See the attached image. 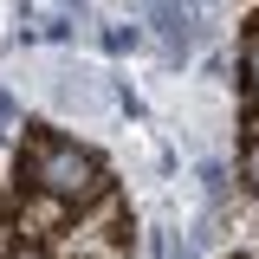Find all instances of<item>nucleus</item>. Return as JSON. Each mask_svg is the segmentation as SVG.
<instances>
[{
	"instance_id": "nucleus-3",
	"label": "nucleus",
	"mask_w": 259,
	"mask_h": 259,
	"mask_svg": "<svg viewBox=\"0 0 259 259\" xmlns=\"http://www.w3.org/2000/svg\"><path fill=\"white\" fill-rule=\"evenodd\" d=\"M13 117H20V110H13V97H0V136H13Z\"/></svg>"
},
{
	"instance_id": "nucleus-6",
	"label": "nucleus",
	"mask_w": 259,
	"mask_h": 259,
	"mask_svg": "<svg viewBox=\"0 0 259 259\" xmlns=\"http://www.w3.org/2000/svg\"><path fill=\"white\" fill-rule=\"evenodd\" d=\"M13 259H39V253H32V246H13Z\"/></svg>"
},
{
	"instance_id": "nucleus-1",
	"label": "nucleus",
	"mask_w": 259,
	"mask_h": 259,
	"mask_svg": "<svg viewBox=\"0 0 259 259\" xmlns=\"http://www.w3.org/2000/svg\"><path fill=\"white\" fill-rule=\"evenodd\" d=\"M32 182L46 194H65V201H84L97 188V162L84 149H71V143H46V149H32Z\"/></svg>"
},
{
	"instance_id": "nucleus-5",
	"label": "nucleus",
	"mask_w": 259,
	"mask_h": 259,
	"mask_svg": "<svg viewBox=\"0 0 259 259\" xmlns=\"http://www.w3.org/2000/svg\"><path fill=\"white\" fill-rule=\"evenodd\" d=\"M246 182H253V188H259V143H253V149H246Z\"/></svg>"
},
{
	"instance_id": "nucleus-2",
	"label": "nucleus",
	"mask_w": 259,
	"mask_h": 259,
	"mask_svg": "<svg viewBox=\"0 0 259 259\" xmlns=\"http://www.w3.org/2000/svg\"><path fill=\"white\" fill-rule=\"evenodd\" d=\"M104 46H110V52H130V46H136V26H110V39H104Z\"/></svg>"
},
{
	"instance_id": "nucleus-4",
	"label": "nucleus",
	"mask_w": 259,
	"mask_h": 259,
	"mask_svg": "<svg viewBox=\"0 0 259 259\" xmlns=\"http://www.w3.org/2000/svg\"><path fill=\"white\" fill-rule=\"evenodd\" d=\"M246 78H253V91H259V39L246 46Z\"/></svg>"
}]
</instances>
